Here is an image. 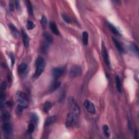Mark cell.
Masks as SVG:
<instances>
[{
	"label": "cell",
	"mask_w": 139,
	"mask_h": 139,
	"mask_svg": "<svg viewBox=\"0 0 139 139\" xmlns=\"http://www.w3.org/2000/svg\"><path fill=\"white\" fill-rule=\"evenodd\" d=\"M68 103L70 109L71 110V113L73 114L74 115L78 117L80 113H81V110H80V108L78 106V103L75 100V98L73 97H70L68 99Z\"/></svg>",
	"instance_id": "1"
},
{
	"label": "cell",
	"mask_w": 139,
	"mask_h": 139,
	"mask_svg": "<svg viewBox=\"0 0 139 139\" xmlns=\"http://www.w3.org/2000/svg\"><path fill=\"white\" fill-rule=\"evenodd\" d=\"M15 100L17 102L18 105L26 108L28 106V101L27 96L23 92L18 91L15 95Z\"/></svg>",
	"instance_id": "2"
},
{
	"label": "cell",
	"mask_w": 139,
	"mask_h": 139,
	"mask_svg": "<svg viewBox=\"0 0 139 139\" xmlns=\"http://www.w3.org/2000/svg\"><path fill=\"white\" fill-rule=\"evenodd\" d=\"M82 72V68L81 66L78 65H73L71 68L70 71H69V76L71 78H77V77H79L81 75Z\"/></svg>",
	"instance_id": "3"
},
{
	"label": "cell",
	"mask_w": 139,
	"mask_h": 139,
	"mask_svg": "<svg viewBox=\"0 0 139 139\" xmlns=\"http://www.w3.org/2000/svg\"><path fill=\"white\" fill-rule=\"evenodd\" d=\"M77 117L74 115L72 113H69L67 116L66 126L67 128H70L73 126L77 122Z\"/></svg>",
	"instance_id": "4"
},
{
	"label": "cell",
	"mask_w": 139,
	"mask_h": 139,
	"mask_svg": "<svg viewBox=\"0 0 139 139\" xmlns=\"http://www.w3.org/2000/svg\"><path fill=\"white\" fill-rule=\"evenodd\" d=\"M102 56L104 60V62L106 63V64L108 66H110V63L109 58V55H108L106 46H105V44H104L103 42H102Z\"/></svg>",
	"instance_id": "5"
},
{
	"label": "cell",
	"mask_w": 139,
	"mask_h": 139,
	"mask_svg": "<svg viewBox=\"0 0 139 139\" xmlns=\"http://www.w3.org/2000/svg\"><path fill=\"white\" fill-rule=\"evenodd\" d=\"M84 106L89 113L93 114L96 113L95 107L91 102L89 101V100H86L84 103Z\"/></svg>",
	"instance_id": "6"
},
{
	"label": "cell",
	"mask_w": 139,
	"mask_h": 139,
	"mask_svg": "<svg viewBox=\"0 0 139 139\" xmlns=\"http://www.w3.org/2000/svg\"><path fill=\"white\" fill-rule=\"evenodd\" d=\"M64 71V68L62 67H55L52 69V73L53 75L54 78L56 79L59 77Z\"/></svg>",
	"instance_id": "7"
},
{
	"label": "cell",
	"mask_w": 139,
	"mask_h": 139,
	"mask_svg": "<svg viewBox=\"0 0 139 139\" xmlns=\"http://www.w3.org/2000/svg\"><path fill=\"white\" fill-rule=\"evenodd\" d=\"M36 67V72L34 74V77L35 78H38V77L40 76V75L43 72V71H44V70L45 69V61L44 62L41 63L40 64H39L38 65H37Z\"/></svg>",
	"instance_id": "8"
},
{
	"label": "cell",
	"mask_w": 139,
	"mask_h": 139,
	"mask_svg": "<svg viewBox=\"0 0 139 139\" xmlns=\"http://www.w3.org/2000/svg\"><path fill=\"white\" fill-rule=\"evenodd\" d=\"M2 131L6 135H9L12 132V127L10 123L4 122L3 125L2 126Z\"/></svg>",
	"instance_id": "9"
},
{
	"label": "cell",
	"mask_w": 139,
	"mask_h": 139,
	"mask_svg": "<svg viewBox=\"0 0 139 139\" xmlns=\"http://www.w3.org/2000/svg\"><path fill=\"white\" fill-rule=\"evenodd\" d=\"M8 26L9 27V28H10V29L11 30L12 34H13V35H14L15 38H18V36L20 35V33L18 32V30H17L16 28L15 27V26L10 23L8 24Z\"/></svg>",
	"instance_id": "10"
},
{
	"label": "cell",
	"mask_w": 139,
	"mask_h": 139,
	"mask_svg": "<svg viewBox=\"0 0 139 139\" xmlns=\"http://www.w3.org/2000/svg\"><path fill=\"white\" fill-rule=\"evenodd\" d=\"M49 27H50V29L52 30V32H53L55 35H59V31L58 27L57 24H55V23L51 21V22H49Z\"/></svg>",
	"instance_id": "11"
},
{
	"label": "cell",
	"mask_w": 139,
	"mask_h": 139,
	"mask_svg": "<svg viewBox=\"0 0 139 139\" xmlns=\"http://www.w3.org/2000/svg\"><path fill=\"white\" fill-rule=\"evenodd\" d=\"M113 40L114 42V44H115L116 48L118 49V51L120 52V53H125V49H124V48H123V47L121 46V45L120 43V42L114 38H113Z\"/></svg>",
	"instance_id": "12"
},
{
	"label": "cell",
	"mask_w": 139,
	"mask_h": 139,
	"mask_svg": "<svg viewBox=\"0 0 139 139\" xmlns=\"http://www.w3.org/2000/svg\"><path fill=\"white\" fill-rule=\"evenodd\" d=\"M22 38H23V42L24 46L26 48L28 47L29 46V39L27 33L24 32V30H22Z\"/></svg>",
	"instance_id": "13"
},
{
	"label": "cell",
	"mask_w": 139,
	"mask_h": 139,
	"mask_svg": "<svg viewBox=\"0 0 139 139\" xmlns=\"http://www.w3.org/2000/svg\"><path fill=\"white\" fill-rule=\"evenodd\" d=\"M107 24H108V28H109V29L110 30V31L112 32L114 34H115L116 35H120V34L118 29H117L113 25V24L108 22H107Z\"/></svg>",
	"instance_id": "14"
},
{
	"label": "cell",
	"mask_w": 139,
	"mask_h": 139,
	"mask_svg": "<svg viewBox=\"0 0 139 139\" xmlns=\"http://www.w3.org/2000/svg\"><path fill=\"white\" fill-rule=\"evenodd\" d=\"M61 85V83L58 81H55L53 83V84H52L50 87V89H49V91L51 92H54L55 90H57V89L59 88V87Z\"/></svg>",
	"instance_id": "15"
},
{
	"label": "cell",
	"mask_w": 139,
	"mask_h": 139,
	"mask_svg": "<svg viewBox=\"0 0 139 139\" xmlns=\"http://www.w3.org/2000/svg\"><path fill=\"white\" fill-rule=\"evenodd\" d=\"M10 115L9 113H8V112H6V111H4V112H3L2 115H1V120L3 122H8V121L10 120Z\"/></svg>",
	"instance_id": "16"
},
{
	"label": "cell",
	"mask_w": 139,
	"mask_h": 139,
	"mask_svg": "<svg viewBox=\"0 0 139 139\" xmlns=\"http://www.w3.org/2000/svg\"><path fill=\"white\" fill-rule=\"evenodd\" d=\"M52 106H53V104L50 102H46L43 106V111L45 113H48L51 110Z\"/></svg>",
	"instance_id": "17"
},
{
	"label": "cell",
	"mask_w": 139,
	"mask_h": 139,
	"mask_svg": "<svg viewBox=\"0 0 139 139\" xmlns=\"http://www.w3.org/2000/svg\"><path fill=\"white\" fill-rule=\"evenodd\" d=\"M56 120V117L55 116H52L49 117L47 119V120H46L45 122V126H49L53 124V123Z\"/></svg>",
	"instance_id": "18"
},
{
	"label": "cell",
	"mask_w": 139,
	"mask_h": 139,
	"mask_svg": "<svg viewBox=\"0 0 139 139\" xmlns=\"http://www.w3.org/2000/svg\"><path fill=\"white\" fill-rule=\"evenodd\" d=\"M43 36H44L45 39L46 40V42L48 43V44H50L53 42V38L48 33H43Z\"/></svg>",
	"instance_id": "19"
},
{
	"label": "cell",
	"mask_w": 139,
	"mask_h": 139,
	"mask_svg": "<svg viewBox=\"0 0 139 139\" xmlns=\"http://www.w3.org/2000/svg\"><path fill=\"white\" fill-rule=\"evenodd\" d=\"M116 88L119 92H121L122 91V87H121V83L119 77L116 75Z\"/></svg>",
	"instance_id": "20"
},
{
	"label": "cell",
	"mask_w": 139,
	"mask_h": 139,
	"mask_svg": "<svg viewBox=\"0 0 139 139\" xmlns=\"http://www.w3.org/2000/svg\"><path fill=\"white\" fill-rule=\"evenodd\" d=\"M27 64L25 63H22L18 67V71L20 73L22 74L27 69Z\"/></svg>",
	"instance_id": "21"
},
{
	"label": "cell",
	"mask_w": 139,
	"mask_h": 139,
	"mask_svg": "<svg viewBox=\"0 0 139 139\" xmlns=\"http://www.w3.org/2000/svg\"><path fill=\"white\" fill-rule=\"evenodd\" d=\"M83 37V42L84 45H87L88 44V40H89V35L88 32H84L82 33Z\"/></svg>",
	"instance_id": "22"
},
{
	"label": "cell",
	"mask_w": 139,
	"mask_h": 139,
	"mask_svg": "<svg viewBox=\"0 0 139 139\" xmlns=\"http://www.w3.org/2000/svg\"><path fill=\"white\" fill-rule=\"evenodd\" d=\"M26 4L27 7L28 9V11L30 16H33V7L31 3L29 1H26Z\"/></svg>",
	"instance_id": "23"
},
{
	"label": "cell",
	"mask_w": 139,
	"mask_h": 139,
	"mask_svg": "<svg viewBox=\"0 0 139 139\" xmlns=\"http://www.w3.org/2000/svg\"><path fill=\"white\" fill-rule=\"evenodd\" d=\"M30 119L32 120V121L33 123H34L36 125L38 124L39 121V118H38V116H37V115L35 113H32L30 114Z\"/></svg>",
	"instance_id": "24"
},
{
	"label": "cell",
	"mask_w": 139,
	"mask_h": 139,
	"mask_svg": "<svg viewBox=\"0 0 139 139\" xmlns=\"http://www.w3.org/2000/svg\"><path fill=\"white\" fill-rule=\"evenodd\" d=\"M103 132L104 135H106V137H109L110 134V129L109 127H108L107 125H104L103 126Z\"/></svg>",
	"instance_id": "25"
},
{
	"label": "cell",
	"mask_w": 139,
	"mask_h": 139,
	"mask_svg": "<svg viewBox=\"0 0 139 139\" xmlns=\"http://www.w3.org/2000/svg\"><path fill=\"white\" fill-rule=\"evenodd\" d=\"M61 17H62L63 19L64 20V21L65 22H66L67 23H70L71 22V18H70V17L68 16V15L65 14V13H62L61 14Z\"/></svg>",
	"instance_id": "26"
},
{
	"label": "cell",
	"mask_w": 139,
	"mask_h": 139,
	"mask_svg": "<svg viewBox=\"0 0 139 139\" xmlns=\"http://www.w3.org/2000/svg\"><path fill=\"white\" fill-rule=\"evenodd\" d=\"M40 22L42 26L44 28H46L47 24V18H46V17L45 16V15H42V16Z\"/></svg>",
	"instance_id": "27"
},
{
	"label": "cell",
	"mask_w": 139,
	"mask_h": 139,
	"mask_svg": "<svg viewBox=\"0 0 139 139\" xmlns=\"http://www.w3.org/2000/svg\"><path fill=\"white\" fill-rule=\"evenodd\" d=\"M130 49L133 52H134V53L138 55V54H139V49H138V47L137 46V45H135L134 44H132L130 46Z\"/></svg>",
	"instance_id": "28"
},
{
	"label": "cell",
	"mask_w": 139,
	"mask_h": 139,
	"mask_svg": "<svg viewBox=\"0 0 139 139\" xmlns=\"http://www.w3.org/2000/svg\"><path fill=\"white\" fill-rule=\"evenodd\" d=\"M25 109L23 107L20 106V105H18V106L16 107V109L15 110V112L17 114V115H19L22 113L23 110Z\"/></svg>",
	"instance_id": "29"
},
{
	"label": "cell",
	"mask_w": 139,
	"mask_h": 139,
	"mask_svg": "<svg viewBox=\"0 0 139 139\" xmlns=\"http://www.w3.org/2000/svg\"><path fill=\"white\" fill-rule=\"evenodd\" d=\"M48 47V44L47 42H45L44 44H42L41 46V51L42 53H45L47 50V48Z\"/></svg>",
	"instance_id": "30"
},
{
	"label": "cell",
	"mask_w": 139,
	"mask_h": 139,
	"mask_svg": "<svg viewBox=\"0 0 139 139\" xmlns=\"http://www.w3.org/2000/svg\"><path fill=\"white\" fill-rule=\"evenodd\" d=\"M34 129L35 127L33 123H30V124L29 125L28 127V132L29 134H32L34 131Z\"/></svg>",
	"instance_id": "31"
},
{
	"label": "cell",
	"mask_w": 139,
	"mask_h": 139,
	"mask_svg": "<svg viewBox=\"0 0 139 139\" xmlns=\"http://www.w3.org/2000/svg\"><path fill=\"white\" fill-rule=\"evenodd\" d=\"M35 24H34V23L31 21H28L27 22V27L28 29L29 30H31L33 29L35 27Z\"/></svg>",
	"instance_id": "32"
},
{
	"label": "cell",
	"mask_w": 139,
	"mask_h": 139,
	"mask_svg": "<svg viewBox=\"0 0 139 139\" xmlns=\"http://www.w3.org/2000/svg\"><path fill=\"white\" fill-rule=\"evenodd\" d=\"M9 57H10V59H11V66H13L14 64L15 63V58L14 55L12 53H10L9 54Z\"/></svg>",
	"instance_id": "33"
},
{
	"label": "cell",
	"mask_w": 139,
	"mask_h": 139,
	"mask_svg": "<svg viewBox=\"0 0 139 139\" xmlns=\"http://www.w3.org/2000/svg\"><path fill=\"white\" fill-rule=\"evenodd\" d=\"M6 86H7V84H6V83L3 82L2 83V84L1 85V90H4V89H5Z\"/></svg>",
	"instance_id": "34"
},
{
	"label": "cell",
	"mask_w": 139,
	"mask_h": 139,
	"mask_svg": "<svg viewBox=\"0 0 139 139\" xmlns=\"http://www.w3.org/2000/svg\"><path fill=\"white\" fill-rule=\"evenodd\" d=\"M9 7H10V9L11 10H14V5H13V2L12 1L10 2V5H9Z\"/></svg>",
	"instance_id": "35"
},
{
	"label": "cell",
	"mask_w": 139,
	"mask_h": 139,
	"mask_svg": "<svg viewBox=\"0 0 139 139\" xmlns=\"http://www.w3.org/2000/svg\"><path fill=\"white\" fill-rule=\"evenodd\" d=\"M15 7H16L17 9H19L20 8V4H19V1H15Z\"/></svg>",
	"instance_id": "36"
}]
</instances>
